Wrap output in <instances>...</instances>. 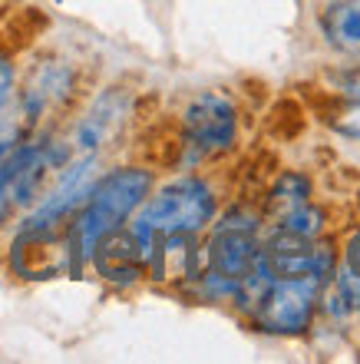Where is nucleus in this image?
<instances>
[{"mask_svg": "<svg viewBox=\"0 0 360 364\" xmlns=\"http://www.w3.org/2000/svg\"><path fill=\"white\" fill-rule=\"evenodd\" d=\"M357 83H360V77H357Z\"/></svg>", "mask_w": 360, "mask_h": 364, "instance_id": "obj_14", "label": "nucleus"}, {"mask_svg": "<svg viewBox=\"0 0 360 364\" xmlns=\"http://www.w3.org/2000/svg\"><path fill=\"white\" fill-rule=\"evenodd\" d=\"M93 186H96V159L93 156H83L80 163L70 166L67 173H63V179L57 182V189L40 202V209L27 219V229H57L70 212L83 205V199H89Z\"/></svg>", "mask_w": 360, "mask_h": 364, "instance_id": "obj_6", "label": "nucleus"}, {"mask_svg": "<svg viewBox=\"0 0 360 364\" xmlns=\"http://www.w3.org/2000/svg\"><path fill=\"white\" fill-rule=\"evenodd\" d=\"M255 225H238V222H225L218 225V232L209 242V272L218 278H228V282H241L248 272L258 265V249L255 235H251Z\"/></svg>", "mask_w": 360, "mask_h": 364, "instance_id": "obj_7", "label": "nucleus"}, {"mask_svg": "<svg viewBox=\"0 0 360 364\" xmlns=\"http://www.w3.org/2000/svg\"><path fill=\"white\" fill-rule=\"evenodd\" d=\"M10 87H13V70H10L7 60L0 57V109H4V103H7Z\"/></svg>", "mask_w": 360, "mask_h": 364, "instance_id": "obj_12", "label": "nucleus"}, {"mask_svg": "<svg viewBox=\"0 0 360 364\" xmlns=\"http://www.w3.org/2000/svg\"><path fill=\"white\" fill-rule=\"evenodd\" d=\"M321 298V282L317 278H271L265 295L258 301V315L268 331L278 335H298L311 325Z\"/></svg>", "mask_w": 360, "mask_h": 364, "instance_id": "obj_3", "label": "nucleus"}, {"mask_svg": "<svg viewBox=\"0 0 360 364\" xmlns=\"http://www.w3.org/2000/svg\"><path fill=\"white\" fill-rule=\"evenodd\" d=\"M185 136L189 143L202 153H215V149H228L238 136V116L235 106L218 93H202L195 96L185 109Z\"/></svg>", "mask_w": 360, "mask_h": 364, "instance_id": "obj_5", "label": "nucleus"}, {"mask_svg": "<svg viewBox=\"0 0 360 364\" xmlns=\"http://www.w3.org/2000/svg\"><path fill=\"white\" fill-rule=\"evenodd\" d=\"M119 123H123V100L116 93H106L103 100L89 109V116H83V123L76 129V146H80V153L93 156L96 149L116 133Z\"/></svg>", "mask_w": 360, "mask_h": 364, "instance_id": "obj_8", "label": "nucleus"}, {"mask_svg": "<svg viewBox=\"0 0 360 364\" xmlns=\"http://www.w3.org/2000/svg\"><path fill=\"white\" fill-rule=\"evenodd\" d=\"M149 186L152 176L146 169H116L96 182L83 215L76 219L73 229V249L80 252V259H93L96 245L109 232L123 229V222L146 202Z\"/></svg>", "mask_w": 360, "mask_h": 364, "instance_id": "obj_1", "label": "nucleus"}, {"mask_svg": "<svg viewBox=\"0 0 360 364\" xmlns=\"http://www.w3.org/2000/svg\"><path fill=\"white\" fill-rule=\"evenodd\" d=\"M215 215V196L205 182L199 179H179L159 189L143 205L139 219L133 222V235L149 252L152 235H165V232H189L195 235L205 229Z\"/></svg>", "mask_w": 360, "mask_h": 364, "instance_id": "obj_2", "label": "nucleus"}, {"mask_svg": "<svg viewBox=\"0 0 360 364\" xmlns=\"http://www.w3.org/2000/svg\"><path fill=\"white\" fill-rule=\"evenodd\" d=\"M347 269L360 275V232L354 235L351 242H347Z\"/></svg>", "mask_w": 360, "mask_h": 364, "instance_id": "obj_13", "label": "nucleus"}, {"mask_svg": "<svg viewBox=\"0 0 360 364\" xmlns=\"http://www.w3.org/2000/svg\"><path fill=\"white\" fill-rule=\"evenodd\" d=\"M334 129H337V133H344V136H351V139H360V100L347 106L344 113H337Z\"/></svg>", "mask_w": 360, "mask_h": 364, "instance_id": "obj_11", "label": "nucleus"}, {"mask_svg": "<svg viewBox=\"0 0 360 364\" xmlns=\"http://www.w3.org/2000/svg\"><path fill=\"white\" fill-rule=\"evenodd\" d=\"M324 33L344 53H360V0H334L324 14Z\"/></svg>", "mask_w": 360, "mask_h": 364, "instance_id": "obj_9", "label": "nucleus"}, {"mask_svg": "<svg viewBox=\"0 0 360 364\" xmlns=\"http://www.w3.org/2000/svg\"><path fill=\"white\" fill-rule=\"evenodd\" d=\"M307 192H311V182L298 173H285L278 176L275 189L268 196V215L275 222L288 219L291 212H298L301 205H307Z\"/></svg>", "mask_w": 360, "mask_h": 364, "instance_id": "obj_10", "label": "nucleus"}, {"mask_svg": "<svg viewBox=\"0 0 360 364\" xmlns=\"http://www.w3.org/2000/svg\"><path fill=\"white\" fill-rule=\"evenodd\" d=\"M258 269L268 278H317L324 282L334 269V252L314 239L281 232L268 249H261Z\"/></svg>", "mask_w": 360, "mask_h": 364, "instance_id": "obj_4", "label": "nucleus"}]
</instances>
